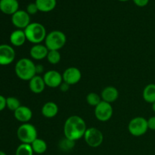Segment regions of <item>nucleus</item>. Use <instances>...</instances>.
I'll return each instance as SVG.
<instances>
[{"label":"nucleus","instance_id":"nucleus-1","mask_svg":"<svg viewBox=\"0 0 155 155\" xmlns=\"http://www.w3.org/2000/svg\"><path fill=\"white\" fill-rule=\"evenodd\" d=\"M87 127L84 120L77 115H73L66 120L64 125V137L76 142L84 137Z\"/></svg>","mask_w":155,"mask_h":155},{"label":"nucleus","instance_id":"nucleus-2","mask_svg":"<svg viewBox=\"0 0 155 155\" xmlns=\"http://www.w3.org/2000/svg\"><path fill=\"white\" fill-rule=\"evenodd\" d=\"M15 71L17 77L21 80L30 81L36 75V64L30 58H21L15 64Z\"/></svg>","mask_w":155,"mask_h":155},{"label":"nucleus","instance_id":"nucleus-3","mask_svg":"<svg viewBox=\"0 0 155 155\" xmlns=\"http://www.w3.org/2000/svg\"><path fill=\"white\" fill-rule=\"evenodd\" d=\"M27 40L31 43L40 44L42 41H45L47 36L46 30L42 24L38 22L30 23L24 30Z\"/></svg>","mask_w":155,"mask_h":155},{"label":"nucleus","instance_id":"nucleus-4","mask_svg":"<svg viewBox=\"0 0 155 155\" xmlns=\"http://www.w3.org/2000/svg\"><path fill=\"white\" fill-rule=\"evenodd\" d=\"M67 42L66 35L60 30H53L48 33L45 39V45L48 51H59L63 48Z\"/></svg>","mask_w":155,"mask_h":155},{"label":"nucleus","instance_id":"nucleus-5","mask_svg":"<svg viewBox=\"0 0 155 155\" xmlns=\"http://www.w3.org/2000/svg\"><path fill=\"white\" fill-rule=\"evenodd\" d=\"M17 136L21 143L31 145L33 141L37 139V130L33 124L26 123L18 127Z\"/></svg>","mask_w":155,"mask_h":155},{"label":"nucleus","instance_id":"nucleus-6","mask_svg":"<svg viewBox=\"0 0 155 155\" xmlns=\"http://www.w3.org/2000/svg\"><path fill=\"white\" fill-rule=\"evenodd\" d=\"M148 130V120L142 117H136L130 121L128 130L133 136H142L147 133Z\"/></svg>","mask_w":155,"mask_h":155},{"label":"nucleus","instance_id":"nucleus-7","mask_svg":"<svg viewBox=\"0 0 155 155\" xmlns=\"http://www.w3.org/2000/svg\"><path fill=\"white\" fill-rule=\"evenodd\" d=\"M84 139L89 146L92 148H98L102 144L104 136L98 129L90 127L86 130L84 135Z\"/></svg>","mask_w":155,"mask_h":155},{"label":"nucleus","instance_id":"nucleus-8","mask_svg":"<svg viewBox=\"0 0 155 155\" xmlns=\"http://www.w3.org/2000/svg\"><path fill=\"white\" fill-rule=\"evenodd\" d=\"M114 110L111 104L101 101L95 107V116L101 122H107L113 116Z\"/></svg>","mask_w":155,"mask_h":155},{"label":"nucleus","instance_id":"nucleus-9","mask_svg":"<svg viewBox=\"0 0 155 155\" xmlns=\"http://www.w3.org/2000/svg\"><path fill=\"white\" fill-rule=\"evenodd\" d=\"M30 16L26 11L18 10L12 15V23L18 30H24L30 24Z\"/></svg>","mask_w":155,"mask_h":155},{"label":"nucleus","instance_id":"nucleus-10","mask_svg":"<svg viewBox=\"0 0 155 155\" xmlns=\"http://www.w3.org/2000/svg\"><path fill=\"white\" fill-rule=\"evenodd\" d=\"M43 80L45 86L50 88L60 87L63 83V77L58 71L55 70H50L44 74Z\"/></svg>","mask_w":155,"mask_h":155},{"label":"nucleus","instance_id":"nucleus-11","mask_svg":"<svg viewBox=\"0 0 155 155\" xmlns=\"http://www.w3.org/2000/svg\"><path fill=\"white\" fill-rule=\"evenodd\" d=\"M15 51L11 45L7 44L0 45V65L6 66L14 61Z\"/></svg>","mask_w":155,"mask_h":155},{"label":"nucleus","instance_id":"nucleus-12","mask_svg":"<svg viewBox=\"0 0 155 155\" xmlns=\"http://www.w3.org/2000/svg\"><path fill=\"white\" fill-rule=\"evenodd\" d=\"M63 81L68 83L70 86L75 85L80 81L82 78V74L80 69L75 67L68 68L64 71L63 74Z\"/></svg>","mask_w":155,"mask_h":155},{"label":"nucleus","instance_id":"nucleus-13","mask_svg":"<svg viewBox=\"0 0 155 155\" xmlns=\"http://www.w3.org/2000/svg\"><path fill=\"white\" fill-rule=\"evenodd\" d=\"M19 10L18 0H0V11L5 15H12Z\"/></svg>","mask_w":155,"mask_h":155},{"label":"nucleus","instance_id":"nucleus-14","mask_svg":"<svg viewBox=\"0 0 155 155\" xmlns=\"http://www.w3.org/2000/svg\"><path fill=\"white\" fill-rule=\"evenodd\" d=\"M14 116L17 120L23 124H26L32 119L33 112L30 107L21 105L15 111H14Z\"/></svg>","mask_w":155,"mask_h":155},{"label":"nucleus","instance_id":"nucleus-15","mask_svg":"<svg viewBox=\"0 0 155 155\" xmlns=\"http://www.w3.org/2000/svg\"><path fill=\"white\" fill-rule=\"evenodd\" d=\"M48 53V49L47 48V47L45 45H42L41 43L33 45L30 51V54L32 58L38 61L46 58Z\"/></svg>","mask_w":155,"mask_h":155},{"label":"nucleus","instance_id":"nucleus-16","mask_svg":"<svg viewBox=\"0 0 155 155\" xmlns=\"http://www.w3.org/2000/svg\"><path fill=\"white\" fill-rule=\"evenodd\" d=\"M45 83L43 77L39 75H36L29 81V87L30 91L35 94H39L44 91L45 88Z\"/></svg>","mask_w":155,"mask_h":155},{"label":"nucleus","instance_id":"nucleus-17","mask_svg":"<svg viewBox=\"0 0 155 155\" xmlns=\"http://www.w3.org/2000/svg\"><path fill=\"white\" fill-rule=\"evenodd\" d=\"M102 101L111 104L114 102L119 97V92L114 86H107L102 90L101 93Z\"/></svg>","mask_w":155,"mask_h":155},{"label":"nucleus","instance_id":"nucleus-18","mask_svg":"<svg viewBox=\"0 0 155 155\" xmlns=\"http://www.w3.org/2000/svg\"><path fill=\"white\" fill-rule=\"evenodd\" d=\"M9 39L14 46L19 47L25 43L27 38L24 30H16L11 33Z\"/></svg>","mask_w":155,"mask_h":155},{"label":"nucleus","instance_id":"nucleus-19","mask_svg":"<svg viewBox=\"0 0 155 155\" xmlns=\"http://www.w3.org/2000/svg\"><path fill=\"white\" fill-rule=\"evenodd\" d=\"M58 113V106L53 101H48L42 107V114L46 118H53Z\"/></svg>","mask_w":155,"mask_h":155},{"label":"nucleus","instance_id":"nucleus-20","mask_svg":"<svg viewBox=\"0 0 155 155\" xmlns=\"http://www.w3.org/2000/svg\"><path fill=\"white\" fill-rule=\"evenodd\" d=\"M35 3L39 12H49L55 8L57 0H36Z\"/></svg>","mask_w":155,"mask_h":155},{"label":"nucleus","instance_id":"nucleus-21","mask_svg":"<svg viewBox=\"0 0 155 155\" xmlns=\"http://www.w3.org/2000/svg\"><path fill=\"white\" fill-rule=\"evenodd\" d=\"M142 97L146 102L150 104L155 102V84L150 83L147 85L142 92Z\"/></svg>","mask_w":155,"mask_h":155},{"label":"nucleus","instance_id":"nucleus-22","mask_svg":"<svg viewBox=\"0 0 155 155\" xmlns=\"http://www.w3.org/2000/svg\"><path fill=\"white\" fill-rule=\"evenodd\" d=\"M32 148L33 150V152L37 154H42L46 151L47 144L43 139H36V140L33 141V143L31 144Z\"/></svg>","mask_w":155,"mask_h":155},{"label":"nucleus","instance_id":"nucleus-23","mask_svg":"<svg viewBox=\"0 0 155 155\" xmlns=\"http://www.w3.org/2000/svg\"><path fill=\"white\" fill-rule=\"evenodd\" d=\"M33 154L34 152L30 144L21 143L15 151V155H33Z\"/></svg>","mask_w":155,"mask_h":155},{"label":"nucleus","instance_id":"nucleus-24","mask_svg":"<svg viewBox=\"0 0 155 155\" xmlns=\"http://www.w3.org/2000/svg\"><path fill=\"white\" fill-rule=\"evenodd\" d=\"M101 101L102 99H101V95H98L95 92H90L86 96V101L89 105L92 106V107H95Z\"/></svg>","mask_w":155,"mask_h":155},{"label":"nucleus","instance_id":"nucleus-25","mask_svg":"<svg viewBox=\"0 0 155 155\" xmlns=\"http://www.w3.org/2000/svg\"><path fill=\"white\" fill-rule=\"evenodd\" d=\"M61 54L59 51H56V50H51L48 51V55H47L46 58L48 61L51 64H57L60 62L61 61Z\"/></svg>","mask_w":155,"mask_h":155},{"label":"nucleus","instance_id":"nucleus-26","mask_svg":"<svg viewBox=\"0 0 155 155\" xmlns=\"http://www.w3.org/2000/svg\"><path fill=\"white\" fill-rule=\"evenodd\" d=\"M21 106V102L15 97L6 98V107L12 111H15Z\"/></svg>","mask_w":155,"mask_h":155},{"label":"nucleus","instance_id":"nucleus-27","mask_svg":"<svg viewBox=\"0 0 155 155\" xmlns=\"http://www.w3.org/2000/svg\"><path fill=\"white\" fill-rule=\"evenodd\" d=\"M74 145H75V142L74 141L70 140V139H67L65 137L59 143L60 148L63 150V151H70V150L74 148Z\"/></svg>","mask_w":155,"mask_h":155},{"label":"nucleus","instance_id":"nucleus-28","mask_svg":"<svg viewBox=\"0 0 155 155\" xmlns=\"http://www.w3.org/2000/svg\"><path fill=\"white\" fill-rule=\"evenodd\" d=\"M26 12H27L30 15H36V14L39 12V9H38L37 6H36V3H30V4L27 6V10H26Z\"/></svg>","mask_w":155,"mask_h":155},{"label":"nucleus","instance_id":"nucleus-29","mask_svg":"<svg viewBox=\"0 0 155 155\" xmlns=\"http://www.w3.org/2000/svg\"><path fill=\"white\" fill-rule=\"evenodd\" d=\"M133 1L138 7H145L149 2V0H133Z\"/></svg>","mask_w":155,"mask_h":155},{"label":"nucleus","instance_id":"nucleus-30","mask_svg":"<svg viewBox=\"0 0 155 155\" xmlns=\"http://www.w3.org/2000/svg\"><path fill=\"white\" fill-rule=\"evenodd\" d=\"M148 129L151 130H155V116L151 117L148 120Z\"/></svg>","mask_w":155,"mask_h":155},{"label":"nucleus","instance_id":"nucleus-31","mask_svg":"<svg viewBox=\"0 0 155 155\" xmlns=\"http://www.w3.org/2000/svg\"><path fill=\"white\" fill-rule=\"evenodd\" d=\"M6 107V98L0 95V111L4 110Z\"/></svg>","mask_w":155,"mask_h":155},{"label":"nucleus","instance_id":"nucleus-32","mask_svg":"<svg viewBox=\"0 0 155 155\" xmlns=\"http://www.w3.org/2000/svg\"><path fill=\"white\" fill-rule=\"evenodd\" d=\"M70 86H70V85H68V83L63 82V83H61V85L60 86V89H61V90L62 91V92H67V91L69 90Z\"/></svg>","mask_w":155,"mask_h":155},{"label":"nucleus","instance_id":"nucleus-33","mask_svg":"<svg viewBox=\"0 0 155 155\" xmlns=\"http://www.w3.org/2000/svg\"><path fill=\"white\" fill-rule=\"evenodd\" d=\"M43 71H44V68H43V67H42V65H41V64L36 65V75H37V74H41V73H42L43 72Z\"/></svg>","mask_w":155,"mask_h":155},{"label":"nucleus","instance_id":"nucleus-34","mask_svg":"<svg viewBox=\"0 0 155 155\" xmlns=\"http://www.w3.org/2000/svg\"><path fill=\"white\" fill-rule=\"evenodd\" d=\"M152 104V110H153V111L155 113V102H154L153 103V104Z\"/></svg>","mask_w":155,"mask_h":155},{"label":"nucleus","instance_id":"nucleus-35","mask_svg":"<svg viewBox=\"0 0 155 155\" xmlns=\"http://www.w3.org/2000/svg\"><path fill=\"white\" fill-rule=\"evenodd\" d=\"M0 155H7L5 154V153L4 152V151H0Z\"/></svg>","mask_w":155,"mask_h":155},{"label":"nucleus","instance_id":"nucleus-36","mask_svg":"<svg viewBox=\"0 0 155 155\" xmlns=\"http://www.w3.org/2000/svg\"><path fill=\"white\" fill-rule=\"evenodd\" d=\"M118 1H120V2H127V1H129V0H118Z\"/></svg>","mask_w":155,"mask_h":155}]
</instances>
